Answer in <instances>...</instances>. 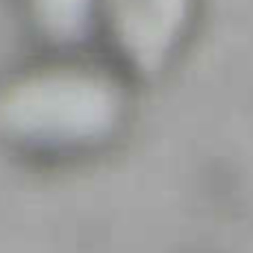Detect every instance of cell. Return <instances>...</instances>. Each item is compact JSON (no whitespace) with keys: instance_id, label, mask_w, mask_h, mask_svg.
<instances>
[{"instance_id":"obj_2","label":"cell","mask_w":253,"mask_h":253,"mask_svg":"<svg viewBox=\"0 0 253 253\" xmlns=\"http://www.w3.org/2000/svg\"><path fill=\"white\" fill-rule=\"evenodd\" d=\"M118 53L141 74L162 71L186 36L191 0H103Z\"/></svg>"},{"instance_id":"obj_3","label":"cell","mask_w":253,"mask_h":253,"mask_svg":"<svg viewBox=\"0 0 253 253\" xmlns=\"http://www.w3.org/2000/svg\"><path fill=\"white\" fill-rule=\"evenodd\" d=\"M94 0H30V12L39 30L50 42H77L91 24Z\"/></svg>"},{"instance_id":"obj_1","label":"cell","mask_w":253,"mask_h":253,"mask_svg":"<svg viewBox=\"0 0 253 253\" xmlns=\"http://www.w3.org/2000/svg\"><path fill=\"white\" fill-rule=\"evenodd\" d=\"M121 83L91 65H44L0 91V135L44 150L80 153L109 141L124 121Z\"/></svg>"}]
</instances>
